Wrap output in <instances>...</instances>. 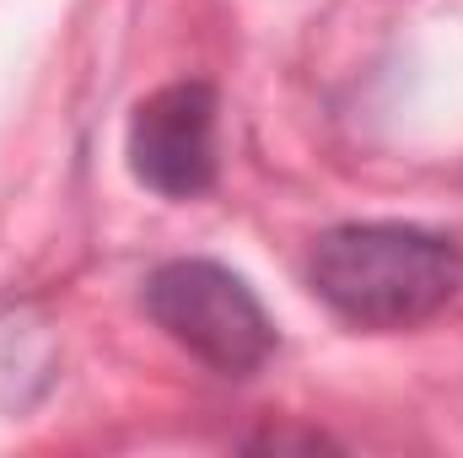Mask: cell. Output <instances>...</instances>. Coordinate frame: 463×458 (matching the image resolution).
<instances>
[{
	"label": "cell",
	"mask_w": 463,
	"mask_h": 458,
	"mask_svg": "<svg viewBox=\"0 0 463 458\" xmlns=\"http://www.w3.org/2000/svg\"><path fill=\"white\" fill-rule=\"evenodd\" d=\"M307 286L355 329H415L458 297L463 253L410 222H340L318 232Z\"/></svg>",
	"instance_id": "1"
},
{
	"label": "cell",
	"mask_w": 463,
	"mask_h": 458,
	"mask_svg": "<svg viewBox=\"0 0 463 458\" xmlns=\"http://www.w3.org/2000/svg\"><path fill=\"white\" fill-rule=\"evenodd\" d=\"M124 157L140 189L162 200H194L216 184V87L173 81L135 103Z\"/></svg>",
	"instance_id": "3"
},
{
	"label": "cell",
	"mask_w": 463,
	"mask_h": 458,
	"mask_svg": "<svg viewBox=\"0 0 463 458\" xmlns=\"http://www.w3.org/2000/svg\"><path fill=\"white\" fill-rule=\"evenodd\" d=\"M151 324L211 372L248 377L275 356V324L253 286L216 259H167L140 291Z\"/></svg>",
	"instance_id": "2"
}]
</instances>
